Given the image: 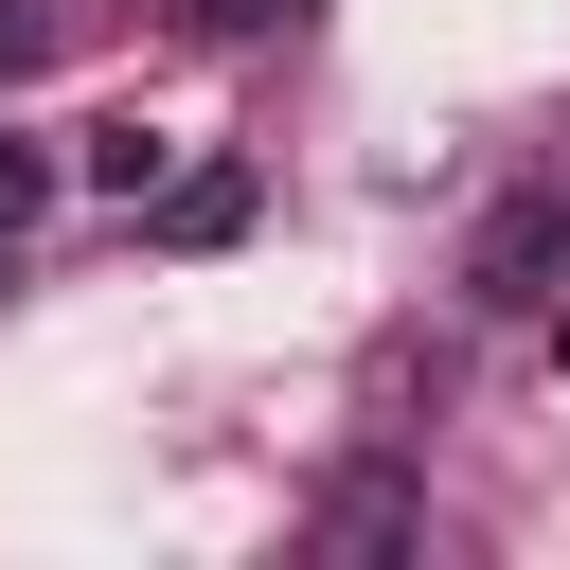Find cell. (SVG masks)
I'll return each instance as SVG.
<instances>
[{"label": "cell", "mask_w": 570, "mask_h": 570, "mask_svg": "<svg viewBox=\"0 0 570 570\" xmlns=\"http://www.w3.org/2000/svg\"><path fill=\"white\" fill-rule=\"evenodd\" d=\"M552 285H570V196H499V214H481V249H463V303L534 321Z\"/></svg>", "instance_id": "cell-1"}, {"label": "cell", "mask_w": 570, "mask_h": 570, "mask_svg": "<svg viewBox=\"0 0 570 570\" xmlns=\"http://www.w3.org/2000/svg\"><path fill=\"white\" fill-rule=\"evenodd\" d=\"M214 232H249V160H196V178H160V249H214Z\"/></svg>", "instance_id": "cell-2"}, {"label": "cell", "mask_w": 570, "mask_h": 570, "mask_svg": "<svg viewBox=\"0 0 570 570\" xmlns=\"http://www.w3.org/2000/svg\"><path fill=\"white\" fill-rule=\"evenodd\" d=\"M321 534H338V552H392V534H410V499H392V481H338V499H321Z\"/></svg>", "instance_id": "cell-3"}, {"label": "cell", "mask_w": 570, "mask_h": 570, "mask_svg": "<svg viewBox=\"0 0 570 570\" xmlns=\"http://www.w3.org/2000/svg\"><path fill=\"white\" fill-rule=\"evenodd\" d=\"M36 214H53V160H36V142H0V249H18Z\"/></svg>", "instance_id": "cell-4"}, {"label": "cell", "mask_w": 570, "mask_h": 570, "mask_svg": "<svg viewBox=\"0 0 570 570\" xmlns=\"http://www.w3.org/2000/svg\"><path fill=\"white\" fill-rule=\"evenodd\" d=\"M36 53H53V18H0V71H36Z\"/></svg>", "instance_id": "cell-5"}]
</instances>
